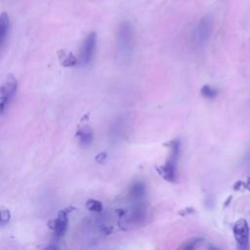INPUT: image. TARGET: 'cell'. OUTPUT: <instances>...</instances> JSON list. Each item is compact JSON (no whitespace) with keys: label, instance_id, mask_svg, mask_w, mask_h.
<instances>
[{"label":"cell","instance_id":"2","mask_svg":"<svg viewBox=\"0 0 250 250\" xmlns=\"http://www.w3.org/2000/svg\"><path fill=\"white\" fill-rule=\"evenodd\" d=\"M171 144V153L166 163L158 168V173L167 181L173 182L176 179L177 162L180 155V142L173 141Z\"/></svg>","mask_w":250,"mask_h":250},{"label":"cell","instance_id":"3","mask_svg":"<svg viewBox=\"0 0 250 250\" xmlns=\"http://www.w3.org/2000/svg\"><path fill=\"white\" fill-rule=\"evenodd\" d=\"M17 87H18V82L16 78L12 74H9L1 86V92H0L1 115H3L7 110L9 104L17 91Z\"/></svg>","mask_w":250,"mask_h":250},{"label":"cell","instance_id":"9","mask_svg":"<svg viewBox=\"0 0 250 250\" xmlns=\"http://www.w3.org/2000/svg\"><path fill=\"white\" fill-rule=\"evenodd\" d=\"M10 28V19L9 16L3 12L0 16V44L1 46L4 45L6 38L9 33Z\"/></svg>","mask_w":250,"mask_h":250},{"label":"cell","instance_id":"11","mask_svg":"<svg viewBox=\"0 0 250 250\" xmlns=\"http://www.w3.org/2000/svg\"><path fill=\"white\" fill-rule=\"evenodd\" d=\"M62 56L60 55V58H61V62L63 66H72L77 63V59L74 55H72L71 53H65L64 51H62Z\"/></svg>","mask_w":250,"mask_h":250},{"label":"cell","instance_id":"8","mask_svg":"<svg viewBox=\"0 0 250 250\" xmlns=\"http://www.w3.org/2000/svg\"><path fill=\"white\" fill-rule=\"evenodd\" d=\"M146 194V186L143 182H135L130 189H129V195L133 200L139 201L141 200Z\"/></svg>","mask_w":250,"mask_h":250},{"label":"cell","instance_id":"1","mask_svg":"<svg viewBox=\"0 0 250 250\" xmlns=\"http://www.w3.org/2000/svg\"><path fill=\"white\" fill-rule=\"evenodd\" d=\"M134 50V29L129 22H123L117 31L116 52L121 61L131 58Z\"/></svg>","mask_w":250,"mask_h":250},{"label":"cell","instance_id":"12","mask_svg":"<svg viewBox=\"0 0 250 250\" xmlns=\"http://www.w3.org/2000/svg\"><path fill=\"white\" fill-rule=\"evenodd\" d=\"M200 93L203 97L207 98V99H213L217 96L218 94V91L216 89H214L213 87L209 86V85H204L201 90H200Z\"/></svg>","mask_w":250,"mask_h":250},{"label":"cell","instance_id":"5","mask_svg":"<svg viewBox=\"0 0 250 250\" xmlns=\"http://www.w3.org/2000/svg\"><path fill=\"white\" fill-rule=\"evenodd\" d=\"M96 43H97L96 32H90L87 35V37L84 39L83 44L81 46L79 62L82 65H86L92 61L95 48H96Z\"/></svg>","mask_w":250,"mask_h":250},{"label":"cell","instance_id":"13","mask_svg":"<svg viewBox=\"0 0 250 250\" xmlns=\"http://www.w3.org/2000/svg\"><path fill=\"white\" fill-rule=\"evenodd\" d=\"M86 207L89 211L92 212H101L103 210V204L96 199H90L86 203Z\"/></svg>","mask_w":250,"mask_h":250},{"label":"cell","instance_id":"10","mask_svg":"<svg viewBox=\"0 0 250 250\" xmlns=\"http://www.w3.org/2000/svg\"><path fill=\"white\" fill-rule=\"evenodd\" d=\"M77 136L79 138V142L83 146H88L92 143L93 140V135L91 130L87 128H83L77 132Z\"/></svg>","mask_w":250,"mask_h":250},{"label":"cell","instance_id":"6","mask_svg":"<svg viewBox=\"0 0 250 250\" xmlns=\"http://www.w3.org/2000/svg\"><path fill=\"white\" fill-rule=\"evenodd\" d=\"M233 235L239 248L245 249L249 243V227L244 219H239L233 226Z\"/></svg>","mask_w":250,"mask_h":250},{"label":"cell","instance_id":"14","mask_svg":"<svg viewBox=\"0 0 250 250\" xmlns=\"http://www.w3.org/2000/svg\"><path fill=\"white\" fill-rule=\"evenodd\" d=\"M200 241H202V238L200 237H195V238H192L188 241H187L184 245L181 246V248H184V249H192L196 246V244L200 243Z\"/></svg>","mask_w":250,"mask_h":250},{"label":"cell","instance_id":"16","mask_svg":"<svg viewBox=\"0 0 250 250\" xmlns=\"http://www.w3.org/2000/svg\"><path fill=\"white\" fill-rule=\"evenodd\" d=\"M245 188H247L248 189H250V179H249L248 182L245 184Z\"/></svg>","mask_w":250,"mask_h":250},{"label":"cell","instance_id":"7","mask_svg":"<svg viewBox=\"0 0 250 250\" xmlns=\"http://www.w3.org/2000/svg\"><path fill=\"white\" fill-rule=\"evenodd\" d=\"M67 223H68V219H67V214L64 210H61L58 215L57 218L54 220V232L56 234L57 237H61L64 234L66 228H67Z\"/></svg>","mask_w":250,"mask_h":250},{"label":"cell","instance_id":"4","mask_svg":"<svg viewBox=\"0 0 250 250\" xmlns=\"http://www.w3.org/2000/svg\"><path fill=\"white\" fill-rule=\"evenodd\" d=\"M211 32H212V22L210 19L207 17L201 19V21L198 22L193 32L194 44L199 48L204 47L209 41Z\"/></svg>","mask_w":250,"mask_h":250},{"label":"cell","instance_id":"15","mask_svg":"<svg viewBox=\"0 0 250 250\" xmlns=\"http://www.w3.org/2000/svg\"><path fill=\"white\" fill-rule=\"evenodd\" d=\"M10 218H11V214H10V211L8 209H2L1 210V226H5L6 224L9 223L10 221Z\"/></svg>","mask_w":250,"mask_h":250}]
</instances>
